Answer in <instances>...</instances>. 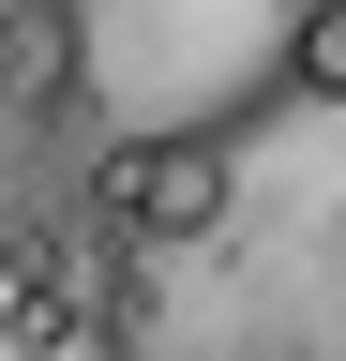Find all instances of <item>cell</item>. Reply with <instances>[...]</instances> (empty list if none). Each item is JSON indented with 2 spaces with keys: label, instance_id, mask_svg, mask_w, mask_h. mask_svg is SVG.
I'll list each match as a JSON object with an SVG mask.
<instances>
[{
  "label": "cell",
  "instance_id": "6da1fadb",
  "mask_svg": "<svg viewBox=\"0 0 346 361\" xmlns=\"http://www.w3.org/2000/svg\"><path fill=\"white\" fill-rule=\"evenodd\" d=\"M136 241H106L91 196L0 211V361H136Z\"/></svg>",
  "mask_w": 346,
  "mask_h": 361
},
{
  "label": "cell",
  "instance_id": "7a4b0ae2",
  "mask_svg": "<svg viewBox=\"0 0 346 361\" xmlns=\"http://www.w3.org/2000/svg\"><path fill=\"white\" fill-rule=\"evenodd\" d=\"M75 196L106 211V241L196 256V241H226V211H241V121H151V135H106V151L75 166Z\"/></svg>",
  "mask_w": 346,
  "mask_h": 361
},
{
  "label": "cell",
  "instance_id": "3957f363",
  "mask_svg": "<svg viewBox=\"0 0 346 361\" xmlns=\"http://www.w3.org/2000/svg\"><path fill=\"white\" fill-rule=\"evenodd\" d=\"M75 90V0H0V121Z\"/></svg>",
  "mask_w": 346,
  "mask_h": 361
},
{
  "label": "cell",
  "instance_id": "277c9868",
  "mask_svg": "<svg viewBox=\"0 0 346 361\" xmlns=\"http://www.w3.org/2000/svg\"><path fill=\"white\" fill-rule=\"evenodd\" d=\"M286 106H346V0H301V30H286Z\"/></svg>",
  "mask_w": 346,
  "mask_h": 361
}]
</instances>
